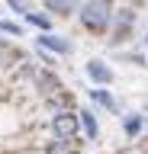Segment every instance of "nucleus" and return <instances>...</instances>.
I'll return each mask as SVG.
<instances>
[{"mask_svg":"<svg viewBox=\"0 0 148 154\" xmlns=\"http://www.w3.org/2000/svg\"><path fill=\"white\" fill-rule=\"evenodd\" d=\"M45 7L52 13H61V16H68L74 10H80V0H45Z\"/></svg>","mask_w":148,"mask_h":154,"instance_id":"5","label":"nucleus"},{"mask_svg":"<svg viewBox=\"0 0 148 154\" xmlns=\"http://www.w3.org/2000/svg\"><path fill=\"white\" fill-rule=\"evenodd\" d=\"M145 48H148V32H145Z\"/></svg>","mask_w":148,"mask_h":154,"instance_id":"14","label":"nucleus"},{"mask_svg":"<svg viewBox=\"0 0 148 154\" xmlns=\"http://www.w3.org/2000/svg\"><path fill=\"white\" fill-rule=\"evenodd\" d=\"M7 3H10V10H16V13H26V3H23V0H7Z\"/></svg>","mask_w":148,"mask_h":154,"instance_id":"13","label":"nucleus"},{"mask_svg":"<svg viewBox=\"0 0 148 154\" xmlns=\"http://www.w3.org/2000/svg\"><path fill=\"white\" fill-rule=\"evenodd\" d=\"M132 3H138V0H132Z\"/></svg>","mask_w":148,"mask_h":154,"instance_id":"15","label":"nucleus"},{"mask_svg":"<svg viewBox=\"0 0 148 154\" xmlns=\"http://www.w3.org/2000/svg\"><path fill=\"white\" fill-rule=\"evenodd\" d=\"M113 19V10H109V0H87L80 7V23L93 32H103Z\"/></svg>","mask_w":148,"mask_h":154,"instance_id":"1","label":"nucleus"},{"mask_svg":"<svg viewBox=\"0 0 148 154\" xmlns=\"http://www.w3.org/2000/svg\"><path fill=\"white\" fill-rule=\"evenodd\" d=\"M77 116H80V112H77ZM77 116L58 112L55 119H52V128H55V135H58V138H68V141H71V135L77 132Z\"/></svg>","mask_w":148,"mask_h":154,"instance_id":"2","label":"nucleus"},{"mask_svg":"<svg viewBox=\"0 0 148 154\" xmlns=\"http://www.w3.org/2000/svg\"><path fill=\"white\" fill-rule=\"evenodd\" d=\"M90 100H93V103H100V106H106V109H116V100H113L106 90H90Z\"/></svg>","mask_w":148,"mask_h":154,"instance_id":"7","label":"nucleus"},{"mask_svg":"<svg viewBox=\"0 0 148 154\" xmlns=\"http://www.w3.org/2000/svg\"><path fill=\"white\" fill-rule=\"evenodd\" d=\"M49 154H71V148H68V138H58V141L49 148Z\"/></svg>","mask_w":148,"mask_h":154,"instance_id":"11","label":"nucleus"},{"mask_svg":"<svg viewBox=\"0 0 148 154\" xmlns=\"http://www.w3.org/2000/svg\"><path fill=\"white\" fill-rule=\"evenodd\" d=\"M0 32H7V35H23V29L16 26V23H10V19H0Z\"/></svg>","mask_w":148,"mask_h":154,"instance_id":"10","label":"nucleus"},{"mask_svg":"<svg viewBox=\"0 0 148 154\" xmlns=\"http://www.w3.org/2000/svg\"><path fill=\"white\" fill-rule=\"evenodd\" d=\"M39 48H52V51H58V55H68L71 48V42L68 38H61V35H52V32H42L39 35Z\"/></svg>","mask_w":148,"mask_h":154,"instance_id":"3","label":"nucleus"},{"mask_svg":"<svg viewBox=\"0 0 148 154\" xmlns=\"http://www.w3.org/2000/svg\"><path fill=\"white\" fill-rule=\"evenodd\" d=\"M132 19H135V16H132V10H122V16L116 19V38H119V35H126V29L132 26Z\"/></svg>","mask_w":148,"mask_h":154,"instance_id":"8","label":"nucleus"},{"mask_svg":"<svg viewBox=\"0 0 148 154\" xmlns=\"http://www.w3.org/2000/svg\"><path fill=\"white\" fill-rule=\"evenodd\" d=\"M87 77L93 84H109V80H113V71H109L103 61H87Z\"/></svg>","mask_w":148,"mask_h":154,"instance_id":"4","label":"nucleus"},{"mask_svg":"<svg viewBox=\"0 0 148 154\" xmlns=\"http://www.w3.org/2000/svg\"><path fill=\"white\" fill-rule=\"evenodd\" d=\"M138 128H142V116H129V119H126V132H129V135H135Z\"/></svg>","mask_w":148,"mask_h":154,"instance_id":"12","label":"nucleus"},{"mask_svg":"<svg viewBox=\"0 0 148 154\" xmlns=\"http://www.w3.org/2000/svg\"><path fill=\"white\" fill-rule=\"evenodd\" d=\"M26 19H29L32 26H39L42 32H49V16H39V13H26Z\"/></svg>","mask_w":148,"mask_h":154,"instance_id":"9","label":"nucleus"},{"mask_svg":"<svg viewBox=\"0 0 148 154\" xmlns=\"http://www.w3.org/2000/svg\"><path fill=\"white\" fill-rule=\"evenodd\" d=\"M80 125H84V135H87V138H97L100 125H97V119H93L90 109H80Z\"/></svg>","mask_w":148,"mask_h":154,"instance_id":"6","label":"nucleus"}]
</instances>
